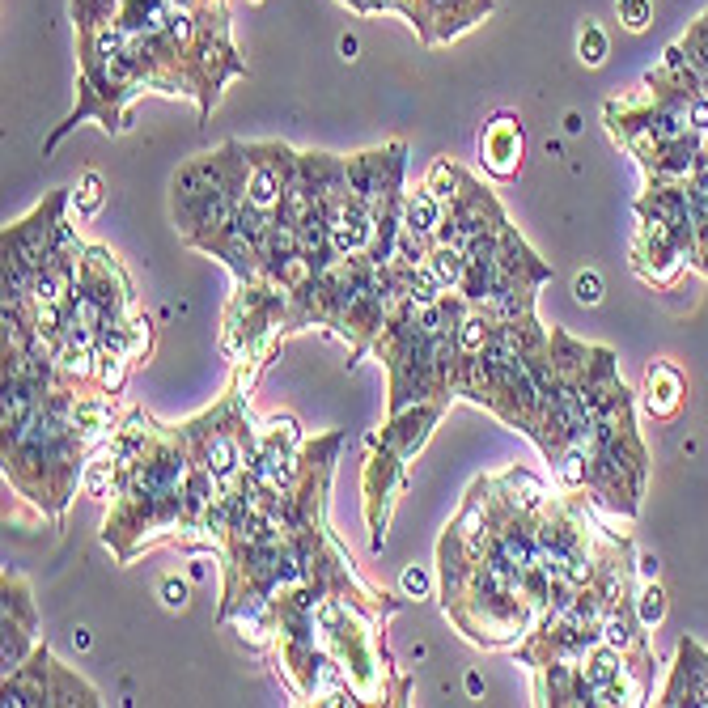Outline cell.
I'll list each match as a JSON object with an SVG mask.
<instances>
[{"instance_id":"ac0fdd59","label":"cell","mask_w":708,"mask_h":708,"mask_svg":"<svg viewBox=\"0 0 708 708\" xmlns=\"http://www.w3.org/2000/svg\"><path fill=\"white\" fill-rule=\"evenodd\" d=\"M636 615H641L645 628H658L666 619V594H662L658 581H645V586L636 590Z\"/></svg>"},{"instance_id":"8fae6325","label":"cell","mask_w":708,"mask_h":708,"mask_svg":"<svg viewBox=\"0 0 708 708\" xmlns=\"http://www.w3.org/2000/svg\"><path fill=\"white\" fill-rule=\"evenodd\" d=\"M492 488H497V497H501L513 513H526V518H539V513L547 509V501H552V497H547V484L539 480V475L522 471V467L497 475V480H492Z\"/></svg>"},{"instance_id":"d4e9b609","label":"cell","mask_w":708,"mask_h":708,"mask_svg":"<svg viewBox=\"0 0 708 708\" xmlns=\"http://www.w3.org/2000/svg\"><path fill=\"white\" fill-rule=\"evenodd\" d=\"M90 641H94L90 628H77V632H73V649H77V653H81V649H90Z\"/></svg>"},{"instance_id":"7a4b0ae2","label":"cell","mask_w":708,"mask_h":708,"mask_svg":"<svg viewBox=\"0 0 708 708\" xmlns=\"http://www.w3.org/2000/svg\"><path fill=\"white\" fill-rule=\"evenodd\" d=\"M441 412H446L441 399H424V403L412 407V412L403 407L399 416H391L382 437H374V450H369V463H365V522H369V543H374V552L386 539L395 492L407 480V458L429 441Z\"/></svg>"},{"instance_id":"3957f363","label":"cell","mask_w":708,"mask_h":708,"mask_svg":"<svg viewBox=\"0 0 708 708\" xmlns=\"http://www.w3.org/2000/svg\"><path fill=\"white\" fill-rule=\"evenodd\" d=\"M68 204H73V191H51L26 221L5 225V238H0V251H5V302H26L30 297V280L43 272Z\"/></svg>"},{"instance_id":"2e32d148","label":"cell","mask_w":708,"mask_h":708,"mask_svg":"<svg viewBox=\"0 0 708 708\" xmlns=\"http://www.w3.org/2000/svg\"><path fill=\"white\" fill-rule=\"evenodd\" d=\"M607 51H611L607 30L598 26L594 17H586V26H581V39H577V60L586 64V68H598V64H607Z\"/></svg>"},{"instance_id":"603a6c76","label":"cell","mask_w":708,"mask_h":708,"mask_svg":"<svg viewBox=\"0 0 708 708\" xmlns=\"http://www.w3.org/2000/svg\"><path fill=\"white\" fill-rule=\"evenodd\" d=\"M658 569H662V564H658V556H636V573H641V581H658Z\"/></svg>"},{"instance_id":"30bf717a","label":"cell","mask_w":708,"mask_h":708,"mask_svg":"<svg viewBox=\"0 0 708 708\" xmlns=\"http://www.w3.org/2000/svg\"><path fill=\"white\" fill-rule=\"evenodd\" d=\"M77 433L85 441V450L98 454L102 446H111V437L119 433V412L115 395H77Z\"/></svg>"},{"instance_id":"4fadbf2b","label":"cell","mask_w":708,"mask_h":708,"mask_svg":"<svg viewBox=\"0 0 708 708\" xmlns=\"http://www.w3.org/2000/svg\"><path fill=\"white\" fill-rule=\"evenodd\" d=\"M51 704H85V708H90V704H102V700H98V692L90 683H81L73 670L51 658Z\"/></svg>"},{"instance_id":"5b68a950","label":"cell","mask_w":708,"mask_h":708,"mask_svg":"<svg viewBox=\"0 0 708 708\" xmlns=\"http://www.w3.org/2000/svg\"><path fill=\"white\" fill-rule=\"evenodd\" d=\"M0 628H5V641H0V666H5V675H13V670L34 653L39 615H34V603H30V586L22 577H9V573H5V619H0Z\"/></svg>"},{"instance_id":"f1b7e54d","label":"cell","mask_w":708,"mask_h":708,"mask_svg":"<svg viewBox=\"0 0 708 708\" xmlns=\"http://www.w3.org/2000/svg\"><path fill=\"white\" fill-rule=\"evenodd\" d=\"M251 5H259V0H251Z\"/></svg>"},{"instance_id":"ffe728a7","label":"cell","mask_w":708,"mask_h":708,"mask_svg":"<svg viewBox=\"0 0 708 708\" xmlns=\"http://www.w3.org/2000/svg\"><path fill=\"white\" fill-rule=\"evenodd\" d=\"M429 590H433V581H429V569H420V564H407V569L399 573V594L403 598H429Z\"/></svg>"},{"instance_id":"5bb4252c","label":"cell","mask_w":708,"mask_h":708,"mask_svg":"<svg viewBox=\"0 0 708 708\" xmlns=\"http://www.w3.org/2000/svg\"><path fill=\"white\" fill-rule=\"evenodd\" d=\"M429 268L437 272L441 285H446V293H458V285H463V276H467V255H463V246L437 242L433 255H429Z\"/></svg>"},{"instance_id":"9a60e30c","label":"cell","mask_w":708,"mask_h":708,"mask_svg":"<svg viewBox=\"0 0 708 708\" xmlns=\"http://www.w3.org/2000/svg\"><path fill=\"white\" fill-rule=\"evenodd\" d=\"M463 183H467V170L454 166L450 157H437L433 170H429V179H424V187H429L437 200H454L458 191H463Z\"/></svg>"},{"instance_id":"44dd1931","label":"cell","mask_w":708,"mask_h":708,"mask_svg":"<svg viewBox=\"0 0 708 708\" xmlns=\"http://www.w3.org/2000/svg\"><path fill=\"white\" fill-rule=\"evenodd\" d=\"M573 297L581 306H598V302H603V276H598V272H577Z\"/></svg>"},{"instance_id":"83f0119b","label":"cell","mask_w":708,"mask_h":708,"mask_svg":"<svg viewBox=\"0 0 708 708\" xmlns=\"http://www.w3.org/2000/svg\"><path fill=\"white\" fill-rule=\"evenodd\" d=\"M704 157H708V136H704Z\"/></svg>"},{"instance_id":"7c38bea8","label":"cell","mask_w":708,"mask_h":708,"mask_svg":"<svg viewBox=\"0 0 708 708\" xmlns=\"http://www.w3.org/2000/svg\"><path fill=\"white\" fill-rule=\"evenodd\" d=\"M441 221H446V200H437L429 187H416V191L403 196V225L412 229V234L437 242Z\"/></svg>"},{"instance_id":"d6986e66","label":"cell","mask_w":708,"mask_h":708,"mask_svg":"<svg viewBox=\"0 0 708 708\" xmlns=\"http://www.w3.org/2000/svg\"><path fill=\"white\" fill-rule=\"evenodd\" d=\"M615 13H619V26L641 34L653 22V0H615Z\"/></svg>"},{"instance_id":"ba28073f","label":"cell","mask_w":708,"mask_h":708,"mask_svg":"<svg viewBox=\"0 0 708 708\" xmlns=\"http://www.w3.org/2000/svg\"><path fill=\"white\" fill-rule=\"evenodd\" d=\"M0 704L5 708H30V704H51V649L34 645V653L5 675V687H0Z\"/></svg>"},{"instance_id":"cb8c5ba5","label":"cell","mask_w":708,"mask_h":708,"mask_svg":"<svg viewBox=\"0 0 708 708\" xmlns=\"http://www.w3.org/2000/svg\"><path fill=\"white\" fill-rule=\"evenodd\" d=\"M357 51H361L357 34H344V39H340V56H344V60H357Z\"/></svg>"},{"instance_id":"7402d4cb","label":"cell","mask_w":708,"mask_h":708,"mask_svg":"<svg viewBox=\"0 0 708 708\" xmlns=\"http://www.w3.org/2000/svg\"><path fill=\"white\" fill-rule=\"evenodd\" d=\"M162 603L170 611H183L191 603V590H187V581L183 577H162Z\"/></svg>"},{"instance_id":"8992f818","label":"cell","mask_w":708,"mask_h":708,"mask_svg":"<svg viewBox=\"0 0 708 708\" xmlns=\"http://www.w3.org/2000/svg\"><path fill=\"white\" fill-rule=\"evenodd\" d=\"M522 153H526V136H522L518 115L497 111L480 132V166L497 183H509V179H518V170H522Z\"/></svg>"},{"instance_id":"9c48e42d","label":"cell","mask_w":708,"mask_h":708,"mask_svg":"<svg viewBox=\"0 0 708 708\" xmlns=\"http://www.w3.org/2000/svg\"><path fill=\"white\" fill-rule=\"evenodd\" d=\"M641 403L653 420H675L683 407H687V378L679 374V365L670 361H653L645 369V391Z\"/></svg>"},{"instance_id":"e0dca14e","label":"cell","mask_w":708,"mask_h":708,"mask_svg":"<svg viewBox=\"0 0 708 708\" xmlns=\"http://www.w3.org/2000/svg\"><path fill=\"white\" fill-rule=\"evenodd\" d=\"M102 196H106L102 174H98V170H85V174H81V183H77V191H73V208H77V217H81V221H90L94 212L102 208Z\"/></svg>"},{"instance_id":"484cf974","label":"cell","mask_w":708,"mask_h":708,"mask_svg":"<svg viewBox=\"0 0 708 708\" xmlns=\"http://www.w3.org/2000/svg\"><path fill=\"white\" fill-rule=\"evenodd\" d=\"M467 696H484V675H475V670L467 675Z\"/></svg>"},{"instance_id":"4316f807","label":"cell","mask_w":708,"mask_h":708,"mask_svg":"<svg viewBox=\"0 0 708 708\" xmlns=\"http://www.w3.org/2000/svg\"><path fill=\"white\" fill-rule=\"evenodd\" d=\"M564 128H569V132H581V115L569 111V115H564Z\"/></svg>"},{"instance_id":"52a82bcc","label":"cell","mask_w":708,"mask_h":708,"mask_svg":"<svg viewBox=\"0 0 708 708\" xmlns=\"http://www.w3.org/2000/svg\"><path fill=\"white\" fill-rule=\"evenodd\" d=\"M658 704H692V708H708V653L696 641H679V662L670 670L666 692L658 696Z\"/></svg>"},{"instance_id":"6da1fadb","label":"cell","mask_w":708,"mask_h":708,"mask_svg":"<svg viewBox=\"0 0 708 708\" xmlns=\"http://www.w3.org/2000/svg\"><path fill=\"white\" fill-rule=\"evenodd\" d=\"M636 246H632V268L641 280L658 289H670L679 272L692 263V208H687V183H649L645 196L636 200Z\"/></svg>"},{"instance_id":"277c9868","label":"cell","mask_w":708,"mask_h":708,"mask_svg":"<svg viewBox=\"0 0 708 708\" xmlns=\"http://www.w3.org/2000/svg\"><path fill=\"white\" fill-rule=\"evenodd\" d=\"M407 145L391 140L382 149H369L348 157V196L361 200L365 208H378L386 200L403 196V166H407Z\"/></svg>"}]
</instances>
